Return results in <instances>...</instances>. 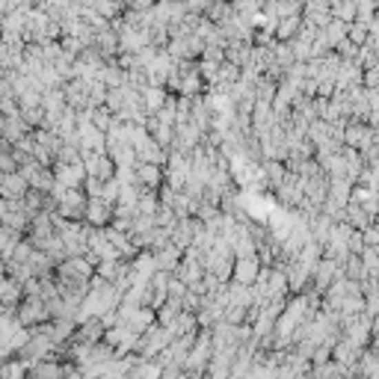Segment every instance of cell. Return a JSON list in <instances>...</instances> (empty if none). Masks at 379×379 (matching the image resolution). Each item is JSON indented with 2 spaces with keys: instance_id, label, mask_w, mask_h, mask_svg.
I'll return each instance as SVG.
<instances>
[{
  "instance_id": "6da1fadb",
  "label": "cell",
  "mask_w": 379,
  "mask_h": 379,
  "mask_svg": "<svg viewBox=\"0 0 379 379\" xmlns=\"http://www.w3.org/2000/svg\"><path fill=\"white\" fill-rule=\"evenodd\" d=\"M303 30V15H287V18H278L276 24V39L278 42H291V39Z\"/></svg>"
},
{
  "instance_id": "7a4b0ae2",
  "label": "cell",
  "mask_w": 379,
  "mask_h": 379,
  "mask_svg": "<svg viewBox=\"0 0 379 379\" xmlns=\"http://www.w3.org/2000/svg\"><path fill=\"white\" fill-rule=\"evenodd\" d=\"M329 12H332V18H338V21L353 24L356 21V0H332Z\"/></svg>"
},
{
  "instance_id": "3957f363",
  "label": "cell",
  "mask_w": 379,
  "mask_h": 379,
  "mask_svg": "<svg viewBox=\"0 0 379 379\" xmlns=\"http://www.w3.org/2000/svg\"><path fill=\"white\" fill-rule=\"evenodd\" d=\"M347 27H350V24H344V21H338V18H332V21H329V24L320 30V33L326 36V42L335 48L338 42H344V39H347Z\"/></svg>"
},
{
  "instance_id": "277c9868",
  "label": "cell",
  "mask_w": 379,
  "mask_h": 379,
  "mask_svg": "<svg viewBox=\"0 0 379 379\" xmlns=\"http://www.w3.org/2000/svg\"><path fill=\"white\" fill-rule=\"evenodd\" d=\"M237 282L246 285V282H252V278H258V261L255 258H243V261H237Z\"/></svg>"
},
{
  "instance_id": "5b68a950",
  "label": "cell",
  "mask_w": 379,
  "mask_h": 379,
  "mask_svg": "<svg viewBox=\"0 0 379 379\" xmlns=\"http://www.w3.org/2000/svg\"><path fill=\"white\" fill-rule=\"evenodd\" d=\"M166 104V92L161 86H152V89H145L143 92V107H148V110H161Z\"/></svg>"
},
{
  "instance_id": "8992f818",
  "label": "cell",
  "mask_w": 379,
  "mask_h": 379,
  "mask_svg": "<svg viewBox=\"0 0 379 379\" xmlns=\"http://www.w3.org/2000/svg\"><path fill=\"white\" fill-rule=\"evenodd\" d=\"M86 211H89V219H92L95 225H104L107 219H110V207H107V202H101V198H95Z\"/></svg>"
},
{
  "instance_id": "52a82bcc",
  "label": "cell",
  "mask_w": 379,
  "mask_h": 379,
  "mask_svg": "<svg viewBox=\"0 0 379 379\" xmlns=\"http://www.w3.org/2000/svg\"><path fill=\"white\" fill-rule=\"evenodd\" d=\"M347 39H350L353 45L362 48V45L367 42V39H371V36H367V24H362V21H353L350 27H347Z\"/></svg>"
},
{
  "instance_id": "ba28073f",
  "label": "cell",
  "mask_w": 379,
  "mask_h": 379,
  "mask_svg": "<svg viewBox=\"0 0 379 379\" xmlns=\"http://www.w3.org/2000/svg\"><path fill=\"white\" fill-rule=\"evenodd\" d=\"M139 181H145V184H157V181H161L157 166L154 163H143V166H139Z\"/></svg>"
},
{
  "instance_id": "9c48e42d",
  "label": "cell",
  "mask_w": 379,
  "mask_h": 379,
  "mask_svg": "<svg viewBox=\"0 0 379 379\" xmlns=\"http://www.w3.org/2000/svg\"><path fill=\"white\" fill-rule=\"evenodd\" d=\"M237 74H240V68L232 65V63H225L223 68H219V81H225V83H234Z\"/></svg>"
}]
</instances>
